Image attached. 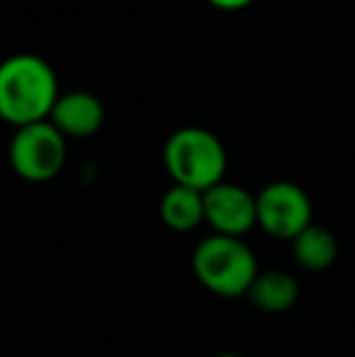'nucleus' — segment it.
Returning <instances> with one entry per match:
<instances>
[{"label":"nucleus","instance_id":"6","mask_svg":"<svg viewBox=\"0 0 355 357\" xmlns=\"http://www.w3.org/2000/svg\"><path fill=\"white\" fill-rule=\"evenodd\" d=\"M204 221L217 231V236L241 238L256 226V197L248 190L232 183H219L202 192Z\"/></svg>","mask_w":355,"mask_h":357},{"label":"nucleus","instance_id":"8","mask_svg":"<svg viewBox=\"0 0 355 357\" xmlns=\"http://www.w3.org/2000/svg\"><path fill=\"white\" fill-rule=\"evenodd\" d=\"M161 219L173 231H192L204 221L202 192L183 185H173L161 199Z\"/></svg>","mask_w":355,"mask_h":357},{"label":"nucleus","instance_id":"1","mask_svg":"<svg viewBox=\"0 0 355 357\" xmlns=\"http://www.w3.org/2000/svg\"><path fill=\"white\" fill-rule=\"evenodd\" d=\"M54 68L37 54H13L0 63V119L13 127L47 122L59 98Z\"/></svg>","mask_w":355,"mask_h":357},{"label":"nucleus","instance_id":"12","mask_svg":"<svg viewBox=\"0 0 355 357\" xmlns=\"http://www.w3.org/2000/svg\"><path fill=\"white\" fill-rule=\"evenodd\" d=\"M219 357H241V355H236V353H222Z\"/></svg>","mask_w":355,"mask_h":357},{"label":"nucleus","instance_id":"3","mask_svg":"<svg viewBox=\"0 0 355 357\" xmlns=\"http://www.w3.org/2000/svg\"><path fill=\"white\" fill-rule=\"evenodd\" d=\"M195 278L217 296L248 294L253 280L258 278L256 255L241 238L232 236H209L195 248L192 255Z\"/></svg>","mask_w":355,"mask_h":357},{"label":"nucleus","instance_id":"11","mask_svg":"<svg viewBox=\"0 0 355 357\" xmlns=\"http://www.w3.org/2000/svg\"><path fill=\"white\" fill-rule=\"evenodd\" d=\"M207 3L219 10H243V8H248L253 0H207Z\"/></svg>","mask_w":355,"mask_h":357},{"label":"nucleus","instance_id":"4","mask_svg":"<svg viewBox=\"0 0 355 357\" xmlns=\"http://www.w3.org/2000/svg\"><path fill=\"white\" fill-rule=\"evenodd\" d=\"M66 163V137L52 122L20 127L10 142V165L22 180L47 183Z\"/></svg>","mask_w":355,"mask_h":357},{"label":"nucleus","instance_id":"5","mask_svg":"<svg viewBox=\"0 0 355 357\" xmlns=\"http://www.w3.org/2000/svg\"><path fill=\"white\" fill-rule=\"evenodd\" d=\"M256 224L273 238L292 241L312 224V202L299 185L270 183L256 197Z\"/></svg>","mask_w":355,"mask_h":357},{"label":"nucleus","instance_id":"7","mask_svg":"<svg viewBox=\"0 0 355 357\" xmlns=\"http://www.w3.org/2000/svg\"><path fill=\"white\" fill-rule=\"evenodd\" d=\"M49 122L66 139H88L103 127L105 107L100 98H95L88 90H71L56 98Z\"/></svg>","mask_w":355,"mask_h":357},{"label":"nucleus","instance_id":"2","mask_svg":"<svg viewBox=\"0 0 355 357\" xmlns=\"http://www.w3.org/2000/svg\"><path fill=\"white\" fill-rule=\"evenodd\" d=\"M163 163L176 185L207 192L227 173V151L212 132L183 127L171 134L163 149Z\"/></svg>","mask_w":355,"mask_h":357},{"label":"nucleus","instance_id":"9","mask_svg":"<svg viewBox=\"0 0 355 357\" xmlns=\"http://www.w3.org/2000/svg\"><path fill=\"white\" fill-rule=\"evenodd\" d=\"M292 250L297 263L304 270H326L336 260L338 243H336V236L328 229L309 224L302 234H297L292 238Z\"/></svg>","mask_w":355,"mask_h":357},{"label":"nucleus","instance_id":"10","mask_svg":"<svg viewBox=\"0 0 355 357\" xmlns=\"http://www.w3.org/2000/svg\"><path fill=\"white\" fill-rule=\"evenodd\" d=\"M248 296L258 309L280 314V311H287L289 306H294L299 296V284L294 282L292 275L273 270V273H263L253 280Z\"/></svg>","mask_w":355,"mask_h":357}]
</instances>
